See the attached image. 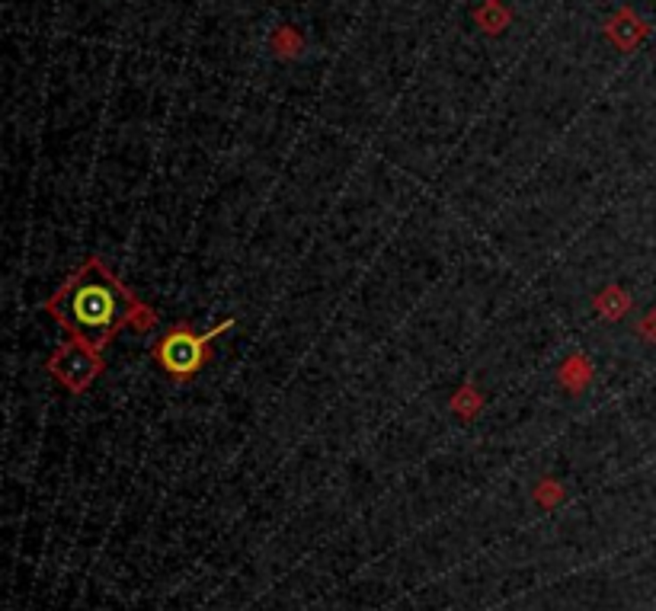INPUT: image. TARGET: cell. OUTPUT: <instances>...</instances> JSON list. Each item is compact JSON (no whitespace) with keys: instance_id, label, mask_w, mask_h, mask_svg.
I'll list each match as a JSON object with an SVG mask.
<instances>
[{"instance_id":"cell-2","label":"cell","mask_w":656,"mask_h":611,"mask_svg":"<svg viewBox=\"0 0 656 611\" xmlns=\"http://www.w3.org/2000/svg\"><path fill=\"white\" fill-rule=\"evenodd\" d=\"M48 372H52V378H55L61 388L87 390L90 384L96 382V374L103 372V358H100V350H93L90 342L71 340V342H64L61 350L52 356Z\"/></svg>"},{"instance_id":"cell-1","label":"cell","mask_w":656,"mask_h":611,"mask_svg":"<svg viewBox=\"0 0 656 611\" xmlns=\"http://www.w3.org/2000/svg\"><path fill=\"white\" fill-rule=\"evenodd\" d=\"M135 298L100 260H87L58 294L48 301V314L80 342L103 350L135 314Z\"/></svg>"},{"instance_id":"cell-3","label":"cell","mask_w":656,"mask_h":611,"mask_svg":"<svg viewBox=\"0 0 656 611\" xmlns=\"http://www.w3.org/2000/svg\"><path fill=\"white\" fill-rule=\"evenodd\" d=\"M205 346H208V336L192 334V330H170L160 340L157 358L170 374L183 378V374H192L205 362Z\"/></svg>"}]
</instances>
